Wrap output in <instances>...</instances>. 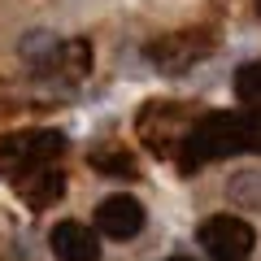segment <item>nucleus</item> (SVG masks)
I'll return each instance as SVG.
<instances>
[{
  "instance_id": "obj_2",
  "label": "nucleus",
  "mask_w": 261,
  "mask_h": 261,
  "mask_svg": "<svg viewBox=\"0 0 261 261\" xmlns=\"http://www.w3.org/2000/svg\"><path fill=\"white\" fill-rule=\"evenodd\" d=\"M65 148L61 130H18L0 140V170L5 174H22L31 166H48L57 152Z\"/></svg>"
},
{
  "instance_id": "obj_12",
  "label": "nucleus",
  "mask_w": 261,
  "mask_h": 261,
  "mask_svg": "<svg viewBox=\"0 0 261 261\" xmlns=\"http://www.w3.org/2000/svg\"><path fill=\"white\" fill-rule=\"evenodd\" d=\"M257 13H261V0H257Z\"/></svg>"
},
{
  "instance_id": "obj_5",
  "label": "nucleus",
  "mask_w": 261,
  "mask_h": 261,
  "mask_svg": "<svg viewBox=\"0 0 261 261\" xmlns=\"http://www.w3.org/2000/svg\"><path fill=\"white\" fill-rule=\"evenodd\" d=\"M48 244H53V252L61 261H96L100 257V235L92 231V226H83V222H57L53 226V235H48Z\"/></svg>"
},
{
  "instance_id": "obj_11",
  "label": "nucleus",
  "mask_w": 261,
  "mask_h": 261,
  "mask_svg": "<svg viewBox=\"0 0 261 261\" xmlns=\"http://www.w3.org/2000/svg\"><path fill=\"white\" fill-rule=\"evenodd\" d=\"M170 261H192V257H170Z\"/></svg>"
},
{
  "instance_id": "obj_3",
  "label": "nucleus",
  "mask_w": 261,
  "mask_h": 261,
  "mask_svg": "<svg viewBox=\"0 0 261 261\" xmlns=\"http://www.w3.org/2000/svg\"><path fill=\"white\" fill-rule=\"evenodd\" d=\"M200 244H205V252L214 261H248L252 244H257V231L235 214H218L200 226Z\"/></svg>"
},
{
  "instance_id": "obj_4",
  "label": "nucleus",
  "mask_w": 261,
  "mask_h": 261,
  "mask_svg": "<svg viewBox=\"0 0 261 261\" xmlns=\"http://www.w3.org/2000/svg\"><path fill=\"white\" fill-rule=\"evenodd\" d=\"M96 226H100V235H109V240H130V235L144 231V205L135 196H109V200H100V209H96Z\"/></svg>"
},
{
  "instance_id": "obj_7",
  "label": "nucleus",
  "mask_w": 261,
  "mask_h": 261,
  "mask_svg": "<svg viewBox=\"0 0 261 261\" xmlns=\"http://www.w3.org/2000/svg\"><path fill=\"white\" fill-rule=\"evenodd\" d=\"M13 178H18L22 200H27V205H35V209L53 205L57 196H61V187H65L61 170H48V166H31V170H22V174H13Z\"/></svg>"
},
{
  "instance_id": "obj_9",
  "label": "nucleus",
  "mask_w": 261,
  "mask_h": 261,
  "mask_svg": "<svg viewBox=\"0 0 261 261\" xmlns=\"http://www.w3.org/2000/svg\"><path fill=\"white\" fill-rule=\"evenodd\" d=\"M235 96L244 105H261V61H244L235 70Z\"/></svg>"
},
{
  "instance_id": "obj_6",
  "label": "nucleus",
  "mask_w": 261,
  "mask_h": 261,
  "mask_svg": "<svg viewBox=\"0 0 261 261\" xmlns=\"http://www.w3.org/2000/svg\"><path fill=\"white\" fill-rule=\"evenodd\" d=\"M205 53H209V44L196 39V35H166V39H157V44H148V61L157 65V70H166V74L187 70L196 57H205Z\"/></svg>"
},
{
  "instance_id": "obj_10",
  "label": "nucleus",
  "mask_w": 261,
  "mask_h": 261,
  "mask_svg": "<svg viewBox=\"0 0 261 261\" xmlns=\"http://www.w3.org/2000/svg\"><path fill=\"white\" fill-rule=\"evenodd\" d=\"M92 161L100 170H109V178H135V161H130L126 152H113V157H109V152H96Z\"/></svg>"
},
{
  "instance_id": "obj_8",
  "label": "nucleus",
  "mask_w": 261,
  "mask_h": 261,
  "mask_svg": "<svg viewBox=\"0 0 261 261\" xmlns=\"http://www.w3.org/2000/svg\"><path fill=\"white\" fill-rule=\"evenodd\" d=\"M226 196H231L240 209H261V174L257 170H244L226 183Z\"/></svg>"
},
{
  "instance_id": "obj_1",
  "label": "nucleus",
  "mask_w": 261,
  "mask_h": 261,
  "mask_svg": "<svg viewBox=\"0 0 261 261\" xmlns=\"http://www.w3.org/2000/svg\"><path fill=\"white\" fill-rule=\"evenodd\" d=\"M261 144V126L257 122H244L240 113H209L187 130L183 144V161L187 166H200V161L214 157H231V152H248Z\"/></svg>"
}]
</instances>
